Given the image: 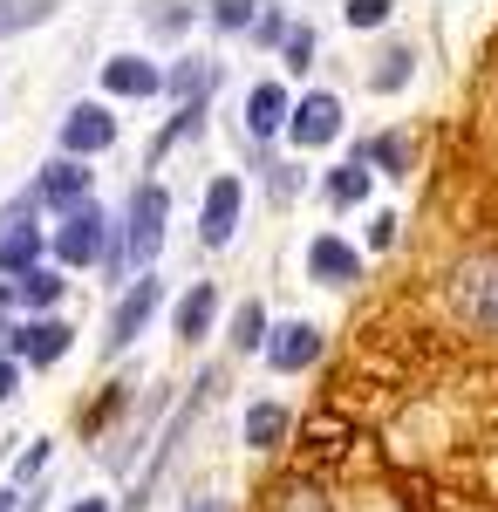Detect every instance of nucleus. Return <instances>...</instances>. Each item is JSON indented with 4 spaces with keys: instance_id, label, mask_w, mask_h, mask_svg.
Returning a JSON list of instances; mask_svg holds the SVG:
<instances>
[{
    "instance_id": "13",
    "label": "nucleus",
    "mask_w": 498,
    "mask_h": 512,
    "mask_svg": "<svg viewBox=\"0 0 498 512\" xmlns=\"http://www.w3.org/2000/svg\"><path fill=\"white\" fill-rule=\"evenodd\" d=\"M35 198H48V205H82L89 198V171H82V158H55L48 171H41V185H35Z\"/></svg>"
},
{
    "instance_id": "29",
    "label": "nucleus",
    "mask_w": 498,
    "mask_h": 512,
    "mask_svg": "<svg viewBox=\"0 0 498 512\" xmlns=\"http://www.w3.org/2000/svg\"><path fill=\"white\" fill-rule=\"evenodd\" d=\"M185 512H232V506H226V499H192Z\"/></svg>"
},
{
    "instance_id": "26",
    "label": "nucleus",
    "mask_w": 498,
    "mask_h": 512,
    "mask_svg": "<svg viewBox=\"0 0 498 512\" xmlns=\"http://www.w3.org/2000/svg\"><path fill=\"white\" fill-rule=\"evenodd\" d=\"M35 21H48V7H21V14H7V7H0V28H35Z\"/></svg>"
},
{
    "instance_id": "5",
    "label": "nucleus",
    "mask_w": 498,
    "mask_h": 512,
    "mask_svg": "<svg viewBox=\"0 0 498 512\" xmlns=\"http://www.w3.org/2000/svg\"><path fill=\"white\" fill-rule=\"evenodd\" d=\"M28 212H35V192H28V198H14V212H0V274H7V280L35 274L41 233L28 226Z\"/></svg>"
},
{
    "instance_id": "25",
    "label": "nucleus",
    "mask_w": 498,
    "mask_h": 512,
    "mask_svg": "<svg viewBox=\"0 0 498 512\" xmlns=\"http://www.w3.org/2000/svg\"><path fill=\"white\" fill-rule=\"evenodd\" d=\"M307 55H314V35L307 28H287V69H307Z\"/></svg>"
},
{
    "instance_id": "11",
    "label": "nucleus",
    "mask_w": 498,
    "mask_h": 512,
    "mask_svg": "<svg viewBox=\"0 0 498 512\" xmlns=\"http://www.w3.org/2000/svg\"><path fill=\"white\" fill-rule=\"evenodd\" d=\"M307 274H314V280H328V287H348V280H362V253H355L348 239L321 233L314 246H307Z\"/></svg>"
},
{
    "instance_id": "16",
    "label": "nucleus",
    "mask_w": 498,
    "mask_h": 512,
    "mask_svg": "<svg viewBox=\"0 0 498 512\" xmlns=\"http://www.w3.org/2000/svg\"><path fill=\"white\" fill-rule=\"evenodd\" d=\"M369 178H376L369 164H335V171L321 178V198H328V205H362V198H369Z\"/></svg>"
},
{
    "instance_id": "27",
    "label": "nucleus",
    "mask_w": 498,
    "mask_h": 512,
    "mask_svg": "<svg viewBox=\"0 0 498 512\" xmlns=\"http://www.w3.org/2000/svg\"><path fill=\"white\" fill-rule=\"evenodd\" d=\"M21 390V369H14V355H0V403Z\"/></svg>"
},
{
    "instance_id": "15",
    "label": "nucleus",
    "mask_w": 498,
    "mask_h": 512,
    "mask_svg": "<svg viewBox=\"0 0 498 512\" xmlns=\"http://www.w3.org/2000/svg\"><path fill=\"white\" fill-rule=\"evenodd\" d=\"M212 315H219V287H212V280H192L185 301H178V315H171V328H178L185 342H198V335L212 328Z\"/></svg>"
},
{
    "instance_id": "19",
    "label": "nucleus",
    "mask_w": 498,
    "mask_h": 512,
    "mask_svg": "<svg viewBox=\"0 0 498 512\" xmlns=\"http://www.w3.org/2000/svg\"><path fill=\"white\" fill-rule=\"evenodd\" d=\"M14 287H21V301H28V308H55L69 280H62V274H48V267H35V274H21Z\"/></svg>"
},
{
    "instance_id": "30",
    "label": "nucleus",
    "mask_w": 498,
    "mask_h": 512,
    "mask_svg": "<svg viewBox=\"0 0 498 512\" xmlns=\"http://www.w3.org/2000/svg\"><path fill=\"white\" fill-rule=\"evenodd\" d=\"M69 512H110V499H76Z\"/></svg>"
},
{
    "instance_id": "24",
    "label": "nucleus",
    "mask_w": 498,
    "mask_h": 512,
    "mask_svg": "<svg viewBox=\"0 0 498 512\" xmlns=\"http://www.w3.org/2000/svg\"><path fill=\"white\" fill-rule=\"evenodd\" d=\"M348 21H355V28H383L389 7H383V0H348Z\"/></svg>"
},
{
    "instance_id": "28",
    "label": "nucleus",
    "mask_w": 498,
    "mask_h": 512,
    "mask_svg": "<svg viewBox=\"0 0 498 512\" xmlns=\"http://www.w3.org/2000/svg\"><path fill=\"white\" fill-rule=\"evenodd\" d=\"M369 246H396V219H389V212L369 226Z\"/></svg>"
},
{
    "instance_id": "3",
    "label": "nucleus",
    "mask_w": 498,
    "mask_h": 512,
    "mask_svg": "<svg viewBox=\"0 0 498 512\" xmlns=\"http://www.w3.org/2000/svg\"><path fill=\"white\" fill-rule=\"evenodd\" d=\"M451 301L471 328H498V260H464L451 280Z\"/></svg>"
},
{
    "instance_id": "23",
    "label": "nucleus",
    "mask_w": 498,
    "mask_h": 512,
    "mask_svg": "<svg viewBox=\"0 0 498 512\" xmlns=\"http://www.w3.org/2000/svg\"><path fill=\"white\" fill-rule=\"evenodd\" d=\"M212 28H232V35H239V28H253V7H246V0H226V7H212Z\"/></svg>"
},
{
    "instance_id": "17",
    "label": "nucleus",
    "mask_w": 498,
    "mask_h": 512,
    "mask_svg": "<svg viewBox=\"0 0 498 512\" xmlns=\"http://www.w3.org/2000/svg\"><path fill=\"white\" fill-rule=\"evenodd\" d=\"M280 437H287V410H280V403H253V410H246V444H253V451H273Z\"/></svg>"
},
{
    "instance_id": "9",
    "label": "nucleus",
    "mask_w": 498,
    "mask_h": 512,
    "mask_svg": "<svg viewBox=\"0 0 498 512\" xmlns=\"http://www.w3.org/2000/svg\"><path fill=\"white\" fill-rule=\"evenodd\" d=\"M0 342L7 355H21V362H62L69 355V321H28V328H0Z\"/></svg>"
},
{
    "instance_id": "4",
    "label": "nucleus",
    "mask_w": 498,
    "mask_h": 512,
    "mask_svg": "<svg viewBox=\"0 0 498 512\" xmlns=\"http://www.w3.org/2000/svg\"><path fill=\"white\" fill-rule=\"evenodd\" d=\"M157 301H164V280H130L123 294H116V308H110V355L116 349H130L144 328H151V315H157Z\"/></svg>"
},
{
    "instance_id": "21",
    "label": "nucleus",
    "mask_w": 498,
    "mask_h": 512,
    "mask_svg": "<svg viewBox=\"0 0 498 512\" xmlns=\"http://www.w3.org/2000/svg\"><path fill=\"white\" fill-rule=\"evenodd\" d=\"M369 82H376V89H403V82H410V55H403V48H389Z\"/></svg>"
},
{
    "instance_id": "2",
    "label": "nucleus",
    "mask_w": 498,
    "mask_h": 512,
    "mask_svg": "<svg viewBox=\"0 0 498 512\" xmlns=\"http://www.w3.org/2000/svg\"><path fill=\"white\" fill-rule=\"evenodd\" d=\"M48 246H55V260H62V267H89V260H103V246H110V219L82 198V205L62 212V226H55Z\"/></svg>"
},
{
    "instance_id": "7",
    "label": "nucleus",
    "mask_w": 498,
    "mask_h": 512,
    "mask_svg": "<svg viewBox=\"0 0 498 512\" xmlns=\"http://www.w3.org/2000/svg\"><path fill=\"white\" fill-rule=\"evenodd\" d=\"M116 144V117L103 103H76L69 117H62V151L69 158H96V151H110Z\"/></svg>"
},
{
    "instance_id": "6",
    "label": "nucleus",
    "mask_w": 498,
    "mask_h": 512,
    "mask_svg": "<svg viewBox=\"0 0 498 512\" xmlns=\"http://www.w3.org/2000/svg\"><path fill=\"white\" fill-rule=\"evenodd\" d=\"M239 205H246V185H239V178H212V185H205V212H198V239H205V246H226L232 233H239Z\"/></svg>"
},
{
    "instance_id": "18",
    "label": "nucleus",
    "mask_w": 498,
    "mask_h": 512,
    "mask_svg": "<svg viewBox=\"0 0 498 512\" xmlns=\"http://www.w3.org/2000/svg\"><path fill=\"white\" fill-rule=\"evenodd\" d=\"M232 349H239V355L267 349V308H260V301H246V308L232 315Z\"/></svg>"
},
{
    "instance_id": "12",
    "label": "nucleus",
    "mask_w": 498,
    "mask_h": 512,
    "mask_svg": "<svg viewBox=\"0 0 498 512\" xmlns=\"http://www.w3.org/2000/svg\"><path fill=\"white\" fill-rule=\"evenodd\" d=\"M103 89L137 103V96H157L164 76H157V62H144V55H110V62H103Z\"/></svg>"
},
{
    "instance_id": "10",
    "label": "nucleus",
    "mask_w": 498,
    "mask_h": 512,
    "mask_svg": "<svg viewBox=\"0 0 498 512\" xmlns=\"http://www.w3.org/2000/svg\"><path fill=\"white\" fill-rule=\"evenodd\" d=\"M267 362L280 369V376H301V369H314V362H321V328H314V321H287V328H273Z\"/></svg>"
},
{
    "instance_id": "20",
    "label": "nucleus",
    "mask_w": 498,
    "mask_h": 512,
    "mask_svg": "<svg viewBox=\"0 0 498 512\" xmlns=\"http://www.w3.org/2000/svg\"><path fill=\"white\" fill-rule=\"evenodd\" d=\"M362 164H369V171H376V164H389V171H403V164H410V137H376Z\"/></svg>"
},
{
    "instance_id": "22",
    "label": "nucleus",
    "mask_w": 498,
    "mask_h": 512,
    "mask_svg": "<svg viewBox=\"0 0 498 512\" xmlns=\"http://www.w3.org/2000/svg\"><path fill=\"white\" fill-rule=\"evenodd\" d=\"M205 82H212V69H205V62H185V69L171 76V96H198Z\"/></svg>"
},
{
    "instance_id": "8",
    "label": "nucleus",
    "mask_w": 498,
    "mask_h": 512,
    "mask_svg": "<svg viewBox=\"0 0 498 512\" xmlns=\"http://www.w3.org/2000/svg\"><path fill=\"white\" fill-rule=\"evenodd\" d=\"M287 137L301 144V151H314V144H335L342 137V96H307V103H294V117H287Z\"/></svg>"
},
{
    "instance_id": "1",
    "label": "nucleus",
    "mask_w": 498,
    "mask_h": 512,
    "mask_svg": "<svg viewBox=\"0 0 498 512\" xmlns=\"http://www.w3.org/2000/svg\"><path fill=\"white\" fill-rule=\"evenodd\" d=\"M164 219H171V192H164V185H137V192H130V212H123V233L110 226V246H103L110 280L123 274V267L157 260V246H164Z\"/></svg>"
},
{
    "instance_id": "14",
    "label": "nucleus",
    "mask_w": 498,
    "mask_h": 512,
    "mask_svg": "<svg viewBox=\"0 0 498 512\" xmlns=\"http://www.w3.org/2000/svg\"><path fill=\"white\" fill-rule=\"evenodd\" d=\"M287 117H294V96H287L280 82H253V96H246V123H253V137L287 130Z\"/></svg>"
}]
</instances>
